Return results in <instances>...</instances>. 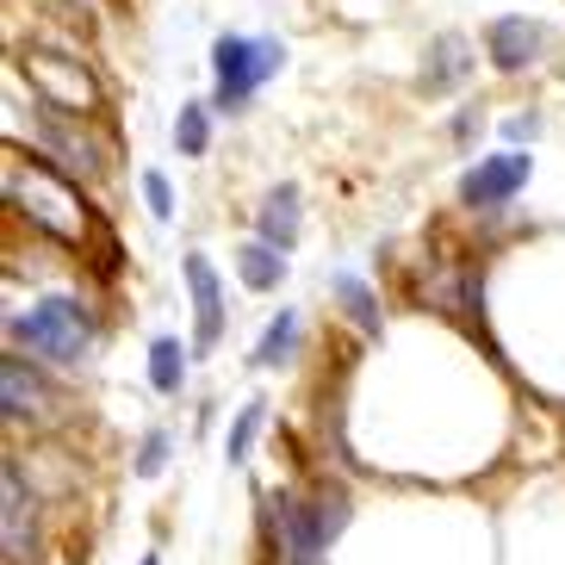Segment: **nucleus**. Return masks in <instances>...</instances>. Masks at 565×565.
<instances>
[{"label":"nucleus","instance_id":"obj_1","mask_svg":"<svg viewBox=\"0 0 565 565\" xmlns=\"http://www.w3.org/2000/svg\"><path fill=\"white\" fill-rule=\"evenodd\" d=\"M13 342L32 349V354H44V361L75 366L87 354V342H94V317H87V305H75V299H38L32 311L13 323Z\"/></svg>","mask_w":565,"mask_h":565},{"label":"nucleus","instance_id":"obj_2","mask_svg":"<svg viewBox=\"0 0 565 565\" xmlns=\"http://www.w3.org/2000/svg\"><path fill=\"white\" fill-rule=\"evenodd\" d=\"M212 68H217V106L231 113L267 82L286 68V44L280 38H217L212 51Z\"/></svg>","mask_w":565,"mask_h":565},{"label":"nucleus","instance_id":"obj_3","mask_svg":"<svg viewBox=\"0 0 565 565\" xmlns=\"http://www.w3.org/2000/svg\"><path fill=\"white\" fill-rule=\"evenodd\" d=\"M7 193H13V205L25 217H38L51 236H63V243H75L82 236V205H75V193H68L63 181H51L44 168H25V174H7Z\"/></svg>","mask_w":565,"mask_h":565},{"label":"nucleus","instance_id":"obj_4","mask_svg":"<svg viewBox=\"0 0 565 565\" xmlns=\"http://www.w3.org/2000/svg\"><path fill=\"white\" fill-rule=\"evenodd\" d=\"M534 174V162L529 156H515V150H503V156H491V162H479L472 174L460 181V200L466 205H503L510 193H522V181Z\"/></svg>","mask_w":565,"mask_h":565},{"label":"nucleus","instance_id":"obj_5","mask_svg":"<svg viewBox=\"0 0 565 565\" xmlns=\"http://www.w3.org/2000/svg\"><path fill=\"white\" fill-rule=\"evenodd\" d=\"M0 547L7 559H32V491L13 460L0 466Z\"/></svg>","mask_w":565,"mask_h":565},{"label":"nucleus","instance_id":"obj_6","mask_svg":"<svg viewBox=\"0 0 565 565\" xmlns=\"http://www.w3.org/2000/svg\"><path fill=\"white\" fill-rule=\"evenodd\" d=\"M186 286H193V317H200L193 342H200V349H217V335H224V286H217L205 255H186Z\"/></svg>","mask_w":565,"mask_h":565},{"label":"nucleus","instance_id":"obj_7","mask_svg":"<svg viewBox=\"0 0 565 565\" xmlns=\"http://www.w3.org/2000/svg\"><path fill=\"white\" fill-rule=\"evenodd\" d=\"M32 75L51 87V106H68V113H87V106L100 100V87L87 75L82 63H56V56H32Z\"/></svg>","mask_w":565,"mask_h":565},{"label":"nucleus","instance_id":"obj_8","mask_svg":"<svg viewBox=\"0 0 565 565\" xmlns=\"http://www.w3.org/2000/svg\"><path fill=\"white\" fill-rule=\"evenodd\" d=\"M274 529H280L286 565H323V541L305 529V510L292 498H274Z\"/></svg>","mask_w":565,"mask_h":565},{"label":"nucleus","instance_id":"obj_9","mask_svg":"<svg viewBox=\"0 0 565 565\" xmlns=\"http://www.w3.org/2000/svg\"><path fill=\"white\" fill-rule=\"evenodd\" d=\"M38 143L63 156V168H68V174H82V181H87V174H100V156H94V143H87V137H75L56 113H44V125H38Z\"/></svg>","mask_w":565,"mask_h":565},{"label":"nucleus","instance_id":"obj_10","mask_svg":"<svg viewBox=\"0 0 565 565\" xmlns=\"http://www.w3.org/2000/svg\"><path fill=\"white\" fill-rule=\"evenodd\" d=\"M534 51H541V25L534 19H498L491 25V56H498V68H529Z\"/></svg>","mask_w":565,"mask_h":565},{"label":"nucleus","instance_id":"obj_11","mask_svg":"<svg viewBox=\"0 0 565 565\" xmlns=\"http://www.w3.org/2000/svg\"><path fill=\"white\" fill-rule=\"evenodd\" d=\"M299 236V186H274L262 200V243L267 249H292Z\"/></svg>","mask_w":565,"mask_h":565},{"label":"nucleus","instance_id":"obj_12","mask_svg":"<svg viewBox=\"0 0 565 565\" xmlns=\"http://www.w3.org/2000/svg\"><path fill=\"white\" fill-rule=\"evenodd\" d=\"M466 68H472V44H466L460 32H441L435 51H429V63H423V87H454Z\"/></svg>","mask_w":565,"mask_h":565},{"label":"nucleus","instance_id":"obj_13","mask_svg":"<svg viewBox=\"0 0 565 565\" xmlns=\"http://www.w3.org/2000/svg\"><path fill=\"white\" fill-rule=\"evenodd\" d=\"M0 385H7V416H38V411H44V398H51V392L25 373V361H19V354H7V361H0Z\"/></svg>","mask_w":565,"mask_h":565},{"label":"nucleus","instance_id":"obj_14","mask_svg":"<svg viewBox=\"0 0 565 565\" xmlns=\"http://www.w3.org/2000/svg\"><path fill=\"white\" fill-rule=\"evenodd\" d=\"M236 274H243V286H255V292H274V286L286 280V255L267 249V243H243V249H236Z\"/></svg>","mask_w":565,"mask_h":565},{"label":"nucleus","instance_id":"obj_15","mask_svg":"<svg viewBox=\"0 0 565 565\" xmlns=\"http://www.w3.org/2000/svg\"><path fill=\"white\" fill-rule=\"evenodd\" d=\"M299 510H305V529H311L323 547H330L335 534H342V522H349V498H342L335 484H330V491H317L311 503H299Z\"/></svg>","mask_w":565,"mask_h":565},{"label":"nucleus","instance_id":"obj_16","mask_svg":"<svg viewBox=\"0 0 565 565\" xmlns=\"http://www.w3.org/2000/svg\"><path fill=\"white\" fill-rule=\"evenodd\" d=\"M181 380H186V349L174 335H156L150 342V385L156 392H181Z\"/></svg>","mask_w":565,"mask_h":565},{"label":"nucleus","instance_id":"obj_17","mask_svg":"<svg viewBox=\"0 0 565 565\" xmlns=\"http://www.w3.org/2000/svg\"><path fill=\"white\" fill-rule=\"evenodd\" d=\"M292 335H299V317L280 311V317H274V330H267L262 342H255V361H262V366L286 361V354H292Z\"/></svg>","mask_w":565,"mask_h":565},{"label":"nucleus","instance_id":"obj_18","mask_svg":"<svg viewBox=\"0 0 565 565\" xmlns=\"http://www.w3.org/2000/svg\"><path fill=\"white\" fill-rule=\"evenodd\" d=\"M174 143H181V156H205V143H212V125H205V106H181V125H174Z\"/></svg>","mask_w":565,"mask_h":565},{"label":"nucleus","instance_id":"obj_19","mask_svg":"<svg viewBox=\"0 0 565 565\" xmlns=\"http://www.w3.org/2000/svg\"><path fill=\"white\" fill-rule=\"evenodd\" d=\"M262 398H249L243 404V416H236V429H231V460H249V441H255V429H262Z\"/></svg>","mask_w":565,"mask_h":565},{"label":"nucleus","instance_id":"obj_20","mask_svg":"<svg viewBox=\"0 0 565 565\" xmlns=\"http://www.w3.org/2000/svg\"><path fill=\"white\" fill-rule=\"evenodd\" d=\"M342 299H349V311H354L361 330H380V305H373V292H366L361 280H342Z\"/></svg>","mask_w":565,"mask_h":565},{"label":"nucleus","instance_id":"obj_21","mask_svg":"<svg viewBox=\"0 0 565 565\" xmlns=\"http://www.w3.org/2000/svg\"><path fill=\"white\" fill-rule=\"evenodd\" d=\"M143 200H150V212L156 217H174V193H168V174H143Z\"/></svg>","mask_w":565,"mask_h":565},{"label":"nucleus","instance_id":"obj_22","mask_svg":"<svg viewBox=\"0 0 565 565\" xmlns=\"http://www.w3.org/2000/svg\"><path fill=\"white\" fill-rule=\"evenodd\" d=\"M162 460H168V435L156 429L150 441H143V454H137V472H143V479H150V472H162Z\"/></svg>","mask_w":565,"mask_h":565},{"label":"nucleus","instance_id":"obj_23","mask_svg":"<svg viewBox=\"0 0 565 565\" xmlns=\"http://www.w3.org/2000/svg\"><path fill=\"white\" fill-rule=\"evenodd\" d=\"M143 565H156V559H143Z\"/></svg>","mask_w":565,"mask_h":565}]
</instances>
